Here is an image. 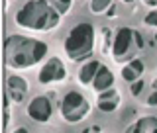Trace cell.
Returning a JSON list of instances; mask_svg holds the SVG:
<instances>
[{
  "instance_id": "8992f818",
  "label": "cell",
  "mask_w": 157,
  "mask_h": 133,
  "mask_svg": "<svg viewBox=\"0 0 157 133\" xmlns=\"http://www.w3.org/2000/svg\"><path fill=\"white\" fill-rule=\"evenodd\" d=\"M67 78V68L61 63L59 57L47 59V63H43V67L37 72V80L39 84H51V82H61Z\"/></svg>"
},
{
  "instance_id": "5bb4252c",
  "label": "cell",
  "mask_w": 157,
  "mask_h": 133,
  "mask_svg": "<svg viewBox=\"0 0 157 133\" xmlns=\"http://www.w3.org/2000/svg\"><path fill=\"white\" fill-rule=\"evenodd\" d=\"M112 8V0H90V12L92 14H104Z\"/></svg>"
},
{
  "instance_id": "7c38bea8",
  "label": "cell",
  "mask_w": 157,
  "mask_h": 133,
  "mask_svg": "<svg viewBox=\"0 0 157 133\" xmlns=\"http://www.w3.org/2000/svg\"><path fill=\"white\" fill-rule=\"evenodd\" d=\"M144 61L141 59H132V61H128L124 67H122V78H124L126 82H136L140 80L141 75H144Z\"/></svg>"
},
{
  "instance_id": "44dd1931",
  "label": "cell",
  "mask_w": 157,
  "mask_h": 133,
  "mask_svg": "<svg viewBox=\"0 0 157 133\" xmlns=\"http://www.w3.org/2000/svg\"><path fill=\"white\" fill-rule=\"evenodd\" d=\"M122 2H126V4H132V2H134V0H122Z\"/></svg>"
},
{
  "instance_id": "d6986e66",
  "label": "cell",
  "mask_w": 157,
  "mask_h": 133,
  "mask_svg": "<svg viewBox=\"0 0 157 133\" xmlns=\"http://www.w3.org/2000/svg\"><path fill=\"white\" fill-rule=\"evenodd\" d=\"M14 133H29V131L26 129V127H18V129H16V131H14Z\"/></svg>"
},
{
  "instance_id": "30bf717a",
  "label": "cell",
  "mask_w": 157,
  "mask_h": 133,
  "mask_svg": "<svg viewBox=\"0 0 157 133\" xmlns=\"http://www.w3.org/2000/svg\"><path fill=\"white\" fill-rule=\"evenodd\" d=\"M92 88H94L98 94H102V92L114 88V75H112V71L108 67L102 65L100 68H98V72L94 76V82H92Z\"/></svg>"
},
{
  "instance_id": "8fae6325",
  "label": "cell",
  "mask_w": 157,
  "mask_h": 133,
  "mask_svg": "<svg viewBox=\"0 0 157 133\" xmlns=\"http://www.w3.org/2000/svg\"><path fill=\"white\" fill-rule=\"evenodd\" d=\"M102 67L100 61H96V59H90V61H86L85 65L78 68V82H81L82 86H92V82H94V76L98 72V68Z\"/></svg>"
},
{
  "instance_id": "e0dca14e",
  "label": "cell",
  "mask_w": 157,
  "mask_h": 133,
  "mask_svg": "<svg viewBox=\"0 0 157 133\" xmlns=\"http://www.w3.org/2000/svg\"><path fill=\"white\" fill-rule=\"evenodd\" d=\"M55 2H57V10H59V12H63V14H65L67 12V10L69 8H71V0H55Z\"/></svg>"
},
{
  "instance_id": "9c48e42d",
  "label": "cell",
  "mask_w": 157,
  "mask_h": 133,
  "mask_svg": "<svg viewBox=\"0 0 157 133\" xmlns=\"http://www.w3.org/2000/svg\"><path fill=\"white\" fill-rule=\"evenodd\" d=\"M118 106H120V94H118L114 88H110V90L98 94L96 108H98L100 112H104V114H112V112H114Z\"/></svg>"
},
{
  "instance_id": "52a82bcc",
  "label": "cell",
  "mask_w": 157,
  "mask_h": 133,
  "mask_svg": "<svg viewBox=\"0 0 157 133\" xmlns=\"http://www.w3.org/2000/svg\"><path fill=\"white\" fill-rule=\"evenodd\" d=\"M26 114L29 120L37 121V124H47L51 120V114H53V104L47 96H36L32 98V102L28 104L26 108Z\"/></svg>"
},
{
  "instance_id": "2e32d148",
  "label": "cell",
  "mask_w": 157,
  "mask_h": 133,
  "mask_svg": "<svg viewBox=\"0 0 157 133\" xmlns=\"http://www.w3.org/2000/svg\"><path fill=\"white\" fill-rule=\"evenodd\" d=\"M144 80H141V78H140V80H136V82H132V94H134V96H140L141 94V90H144Z\"/></svg>"
},
{
  "instance_id": "6da1fadb",
  "label": "cell",
  "mask_w": 157,
  "mask_h": 133,
  "mask_svg": "<svg viewBox=\"0 0 157 133\" xmlns=\"http://www.w3.org/2000/svg\"><path fill=\"white\" fill-rule=\"evenodd\" d=\"M47 55V43L36 37L8 35L4 41V61L10 68H29L41 63Z\"/></svg>"
},
{
  "instance_id": "3957f363",
  "label": "cell",
  "mask_w": 157,
  "mask_h": 133,
  "mask_svg": "<svg viewBox=\"0 0 157 133\" xmlns=\"http://www.w3.org/2000/svg\"><path fill=\"white\" fill-rule=\"evenodd\" d=\"M92 49H94V28L86 22L77 24L65 39L67 57L71 61H82V59L90 57Z\"/></svg>"
},
{
  "instance_id": "ac0fdd59",
  "label": "cell",
  "mask_w": 157,
  "mask_h": 133,
  "mask_svg": "<svg viewBox=\"0 0 157 133\" xmlns=\"http://www.w3.org/2000/svg\"><path fill=\"white\" fill-rule=\"evenodd\" d=\"M145 104H147V106H157V90H153V94H151V96L145 100Z\"/></svg>"
},
{
  "instance_id": "ba28073f",
  "label": "cell",
  "mask_w": 157,
  "mask_h": 133,
  "mask_svg": "<svg viewBox=\"0 0 157 133\" xmlns=\"http://www.w3.org/2000/svg\"><path fill=\"white\" fill-rule=\"evenodd\" d=\"M6 94L10 96V100H14L18 104V102L24 100V96L28 94V82L24 80L22 76L18 75H12L6 78Z\"/></svg>"
},
{
  "instance_id": "9a60e30c",
  "label": "cell",
  "mask_w": 157,
  "mask_h": 133,
  "mask_svg": "<svg viewBox=\"0 0 157 133\" xmlns=\"http://www.w3.org/2000/svg\"><path fill=\"white\" fill-rule=\"evenodd\" d=\"M144 22H145V26H149V28H157V10H151L145 16Z\"/></svg>"
},
{
  "instance_id": "ffe728a7",
  "label": "cell",
  "mask_w": 157,
  "mask_h": 133,
  "mask_svg": "<svg viewBox=\"0 0 157 133\" xmlns=\"http://www.w3.org/2000/svg\"><path fill=\"white\" fill-rule=\"evenodd\" d=\"M153 90H157V78L153 80Z\"/></svg>"
},
{
  "instance_id": "7402d4cb",
  "label": "cell",
  "mask_w": 157,
  "mask_h": 133,
  "mask_svg": "<svg viewBox=\"0 0 157 133\" xmlns=\"http://www.w3.org/2000/svg\"><path fill=\"white\" fill-rule=\"evenodd\" d=\"M155 41H157V33H155Z\"/></svg>"
},
{
  "instance_id": "7a4b0ae2",
  "label": "cell",
  "mask_w": 157,
  "mask_h": 133,
  "mask_svg": "<svg viewBox=\"0 0 157 133\" xmlns=\"http://www.w3.org/2000/svg\"><path fill=\"white\" fill-rule=\"evenodd\" d=\"M61 22V12L47 0H29L16 14V24L32 31H51Z\"/></svg>"
},
{
  "instance_id": "5b68a950",
  "label": "cell",
  "mask_w": 157,
  "mask_h": 133,
  "mask_svg": "<svg viewBox=\"0 0 157 133\" xmlns=\"http://www.w3.org/2000/svg\"><path fill=\"white\" fill-rule=\"evenodd\" d=\"M59 110H61V117L65 121H69V124H77V121L85 120V117L88 116L90 104L86 102V98L82 94L71 90V92H67V94L63 96Z\"/></svg>"
},
{
  "instance_id": "277c9868",
  "label": "cell",
  "mask_w": 157,
  "mask_h": 133,
  "mask_svg": "<svg viewBox=\"0 0 157 133\" xmlns=\"http://www.w3.org/2000/svg\"><path fill=\"white\" fill-rule=\"evenodd\" d=\"M141 49L144 47V37L137 31L130 28H120L114 35V43H112V55H114L116 61H124V59H134V53L132 49Z\"/></svg>"
},
{
  "instance_id": "4fadbf2b",
  "label": "cell",
  "mask_w": 157,
  "mask_h": 133,
  "mask_svg": "<svg viewBox=\"0 0 157 133\" xmlns=\"http://www.w3.org/2000/svg\"><path fill=\"white\" fill-rule=\"evenodd\" d=\"M134 133H157V120L155 117H141L134 125Z\"/></svg>"
}]
</instances>
